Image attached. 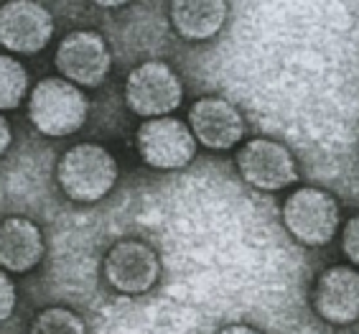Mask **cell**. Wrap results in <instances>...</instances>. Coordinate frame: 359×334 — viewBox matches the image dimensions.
<instances>
[{"mask_svg": "<svg viewBox=\"0 0 359 334\" xmlns=\"http://www.w3.org/2000/svg\"><path fill=\"white\" fill-rule=\"evenodd\" d=\"M161 276L158 255L140 240H120L104 255V279L120 293L138 296L153 288Z\"/></svg>", "mask_w": 359, "mask_h": 334, "instance_id": "9c48e42d", "label": "cell"}, {"mask_svg": "<svg viewBox=\"0 0 359 334\" xmlns=\"http://www.w3.org/2000/svg\"><path fill=\"white\" fill-rule=\"evenodd\" d=\"M43 235L39 225L26 217H8L0 222V268L11 273H26L41 263Z\"/></svg>", "mask_w": 359, "mask_h": 334, "instance_id": "7c38bea8", "label": "cell"}, {"mask_svg": "<svg viewBox=\"0 0 359 334\" xmlns=\"http://www.w3.org/2000/svg\"><path fill=\"white\" fill-rule=\"evenodd\" d=\"M31 334H87L82 316L72 309L51 307L43 309L31 324Z\"/></svg>", "mask_w": 359, "mask_h": 334, "instance_id": "9a60e30c", "label": "cell"}, {"mask_svg": "<svg viewBox=\"0 0 359 334\" xmlns=\"http://www.w3.org/2000/svg\"><path fill=\"white\" fill-rule=\"evenodd\" d=\"M171 23L176 34L189 41H207L219 34L227 21V3L222 0H181L171 6Z\"/></svg>", "mask_w": 359, "mask_h": 334, "instance_id": "4fadbf2b", "label": "cell"}, {"mask_svg": "<svg viewBox=\"0 0 359 334\" xmlns=\"http://www.w3.org/2000/svg\"><path fill=\"white\" fill-rule=\"evenodd\" d=\"M237 171L250 187L260 192H280L296 184L298 163L288 148L278 140L252 138L237 154Z\"/></svg>", "mask_w": 359, "mask_h": 334, "instance_id": "8992f818", "label": "cell"}, {"mask_svg": "<svg viewBox=\"0 0 359 334\" xmlns=\"http://www.w3.org/2000/svg\"><path fill=\"white\" fill-rule=\"evenodd\" d=\"M313 309L334 327H346L359 319V271L349 265H332L316 279Z\"/></svg>", "mask_w": 359, "mask_h": 334, "instance_id": "8fae6325", "label": "cell"}, {"mask_svg": "<svg viewBox=\"0 0 359 334\" xmlns=\"http://www.w3.org/2000/svg\"><path fill=\"white\" fill-rule=\"evenodd\" d=\"M28 92V74L18 59L0 54V110H15Z\"/></svg>", "mask_w": 359, "mask_h": 334, "instance_id": "5bb4252c", "label": "cell"}, {"mask_svg": "<svg viewBox=\"0 0 359 334\" xmlns=\"http://www.w3.org/2000/svg\"><path fill=\"white\" fill-rule=\"evenodd\" d=\"M189 128L194 138L212 151H229L245 138V120L240 110L224 98H199L189 110Z\"/></svg>", "mask_w": 359, "mask_h": 334, "instance_id": "30bf717a", "label": "cell"}, {"mask_svg": "<svg viewBox=\"0 0 359 334\" xmlns=\"http://www.w3.org/2000/svg\"><path fill=\"white\" fill-rule=\"evenodd\" d=\"M341 222V209L326 189L301 187L283 202V225L298 243L321 248L334 240Z\"/></svg>", "mask_w": 359, "mask_h": 334, "instance_id": "3957f363", "label": "cell"}, {"mask_svg": "<svg viewBox=\"0 0 359 334\" xmlns=\"http://www.w3.org/2000/svg\"><path fill=\"white\" fill-rule=\"evenodd\" d=\"M112 56L95 31H72L56 49V69L76 87H100L107 79Z\"/></svg>", "mask_w": 359, "mask_h": 334, "instance_id": "52a82bcc", "label": "cell"}, {"mask_svg": "<svg viewBox=\"0 0 359 334\" xmlns=\"http://www.w3.org/2000/svg\"><path fill=\"white\" fill-rule=\"evenodd\" d=\"M140 159L153 168H184L196 156V138L191 128L179 118H153L145 120L135 135Z\"/></svg>", "mask_w": 359, "mask_h": 334, "instance_id": "5b68a950", "label": "cell"}, {"mask_svg": "<svg viewBox=\"0 0 359 334\" xmlns=\"http://www.w3.org/2000/svg\"><path fill=\"white\" fill-rule=\"evenodd\" d=\"M217 334H260L257 329L248 327V324H229V327L219 329Z\"/></svg>", "mask_w": 359, "mask_h": 334, "instance_id": "d6986e66", "label": "cell"}, {"mask_svg": "<svg viewBox=\"0 0 359 334\" xmlns=\"http://www.w3.org/2000/svg\"><path fill=\"white\" fill-rule=\"evenodd\" d=\"M341 248H344V255L349 258L354 265H359V215H354L352 220L344 225Z\"/></svg>", "mask_w": 359, "mask_h": 334, "instance_id": "2e32d148", "label": "cell"}, {"mask_svg": "<svg viewBox=\"0 0 359 334\" xmlns=\"http://www.w3.org/2000/svg\"><path fill=\"white\" fill-rule=\"evenodd\" d=\"M8 146H11V126H8V120L0 115V156L6 154Z\"/></svg>", "mask_w": 359, "mask_h": 334, "instance_id": "ac0fdd59", "label": "cell"}, {"mask_svg": "<svg viewBox=\"0 0 359 334\" xmlns=\"http://www.w3.org/2000/svg\"><path fill=\"white\" fill-rule=\"evenodd\" d=\"M90 100L76 84L62 77H46L31 90L28 118L48 138H64L84 126Z\"/></svg>", "mask_w": 359, "mask_h": 334, "instance_id": "6da1fadb", "label": "cell"}, {"mask_svg": "<svg viewBox=\"0 0 359 334\" xmlns=\"http://www.w3.org/2000/svg\"><path fill=\"white\" fill-rule=\"evenodd\" d=\"M15 309V286L6 271H0V324L13 314Z\"/></svg>", "mask_w": 359, "mask_h": 334, "instance_id": "e0dca14e", "label": "cell"}, {"mask_svg": "<svg viewBox=\"0 0 359 334\" xmlns=\"http://www.w3.org/2000/svg\"><path fill=\"white\" fill-rule=\"evenodd\" d=\"M184 100V84L166 62H145L125 79V102L145 120L168 118Z\"/></svg>", "mask_w": 359, "mask_h": 334, "instance_id": "277c9868", "label": "cell"}, {"mask_svg": "<svg viewBox=\"0 0 359 334\" xmlns=\"http://www.w3.org/2000/svg\"><path fill=\"white\" fill-rule=\"evenodd\" d=\"M54 36V18L41 3L13 0L0 6V46L15 54H39Z\"/></svg>", "mask_w": 359, "mask_h": 334, "instance_id": "ba28073f", "label": "cell"}, {"mask_svg": "<svg viewBox=\"0 0 359 334\" xmlns=\"http://www.w3.org/2000/svg\"><path fill=\"white\" fill-rule=\"evenodd\" d=\"M59 187L74 202H100L118 181V161L97 143H76L59 161Z\"/></svg>", "mask_w": 359, "mask_h": 334, "instance_id": "7a4b0ae2", "label": "cell"}]
</instances>
